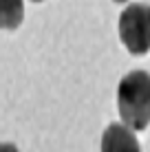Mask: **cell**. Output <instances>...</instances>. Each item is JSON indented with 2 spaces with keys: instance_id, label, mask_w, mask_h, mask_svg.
<instances>
[{
  "instance_id": "6da1fadb",
  "label": "cell",
  "mask_w": 150,
  "mask_h": 152,
  "mask_svg": "<svg viewBox=\"0 0 150 152\" xmlns=\"http://www.w3.org/2000/svg\"><path fill=\"white\" fill-rule=\"evenodd\" d=\"M117 106L124 126L135 132L150 126V73L132 71L121 77L117 88Z\"/></svg>"
},
{
  "instance_id": "7a4b0ae2",
  "label": "cell",
  "mask_w": 150,
  "mask_h": 152,
  "mask_svg": "<svg viewBox=\"0 0 150 152\" xmlns=\"http://www.w3.org/2000/svg\"><path fill=\"white\" fill-rule=\"evenodd\" d=\"M119 40L132 55L150 51V4H128L119 15Z\"/></svg>"
},
{
  "instance_id": "3957f363",
  "label": "cell",
  "mask_w": 150,
  "mask_h": 152,
  "mask_svg": "<svg viewBox=\"0 0 150 152\" xmlns=\"http://www.w3.org/2000/svg\"><path fill=\"white\" fill-rule=\"evenodd\" d=\"M102 152H141V148L128 126L110 124L102 134Z\"/></svg>"
},
{
  "instance_id": "277c9868",
  "label": "cell",
  "mask_w": 150,
  "mask_h": 152,
  "mask_svg": "<svg viewBox=\"0 0 150 152\" xmlns=\"http://www.w3.org/2000/svg\"><path fill=\"white\" fill-rule=\"evenodd\" d=\"M24 20V2L22 0H0V29L13 31Z\"/></svg>"
},
{
  "instance_id": "5b68a950",
  "label": "cell",
  "mask_w": 150,
  "mask_h": 152,
  "mask_svg": "<svg viewBox=\"0 0 150 152\" xmlns=\"http://www.w3.org/2000/svg\"><path fill=\"white\" fill-rule=\"evenodd\" d=\"M0 152H20L13 143H0Z\"/></svg>"
},
{
  "instance_id": "8992f818",
  "label": "cell",
  "mask_w": 150,
  "mask_h": 152,
  "mask_svg": "<svg viewBox=\"0 0 150 152\" xmlns=\"http://www.w3.org/2000/svg\"><path fill=\"white\" fill-rule=\"evenodd\" d=\"M113 2H126V0H113Z\"/></svg>"
},
{
  "instance_id": "52a82bcc",
  "label": "cell",
  "mask_w": 150,
  "mask_h": 152,
  "mask_svg": "<svg viewBox=\"0 0 150 152\" xmlns=\"http://www.w3.org/2000/svg\"><path fill=\"white\" fill-rule=\"evenodd\" d=\"M31 2H44V0H31Z\"/></svg>"
}]
</instances>
